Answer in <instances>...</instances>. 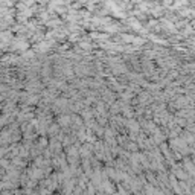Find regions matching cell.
I'll use <instances>...</instances> for the list:
<instances>
[{
	"label": "cell",
	"instance_id": "cell-1",
	"mask_svg": "<svg viewBox=\"0 0 195 195\" xmlns=\"http://www.w3.org/2000/svg\"><path fill=\"white\" fill-rule=\"evenodd\" d=\"M184 171H186L184 168L175 166V168H174V172H172V174H174L175 177H178V178H180V181H183V180H187V174H186Z\"/></svg>",
	"mask_w": 195,
	"mask_h": 195
},
{
	"label": "cell",
	"instance_id": "cell-2",
	"mask_svg": "<svg viewBox=\"0 0 195 195\" xmlns=\"http://www.w3.org/2000/svg\"><path fill=\"white\" fill-rule=\"evenodd\" d=\"M43 174H44V172H43V169H41V168H34V169L29 172V175H31V178H32V180H38V178H41V177H43Z\"/></svg>",
	"mask_w": 195,
	"mask_h": 195
},
{
	"label": "cell",
	"instance_id": "cell-3",
	"mask_svg": "<svg viewBox=\"0 0 195 195\" xmlns=\"http://www.w3.org/2000/svg\"><path fill=\"white\" fill-rule=\"evenodd\" d=\"M127 125L130 127V130H131V134H136V131H139V124H137V121L131 119V121H128V124H127Z\"/></svg>",
	"mask_w": 195,
	"mask_h": 195
},
{
	"label": "cell",
	"instance_id": "cell-4",
	"mask_svg": "<svg viewBox=\"0 0 195 195\" xmlns=\"http://www.w3.org/2000/svg\"><path fill=\"white\" fill-rule=\"evenodd\" d=\"M70 121H72L70 116H61L60 121H58V125H60V127H67V125L70 124Z\"/></svg>",
	"mask_w": 195,
	"mask_h": 195
},
{
	"label": "cell",
	"instance_id": "cell-5",
	"mask_svg": "<svg viewBox=\"0 0 195 195\" xmlns=\"http://www.w3.org/2000/svg\"><path fill=\"white\" fill-rule=\"evenodd\" d=\"M151 101V94L149 93H142L140 94V102H149Z\"/></svg>",
	"mask_w": 195,
	"mask_h": 195
},
{
	"label": "cell",
	"instance_id": "cell-6",
	"mask_svg": "<svg viewBox=\"0 0 195 195\" xmlns=\"http://www.w3.org/2000/svg\"><path fill=\"white\" fill-rule=\"evenodd\" d=\"M37 145H38V146H41V148H44V146L47 145V140H46L44 137H41V139L38 140V143H37Z\"/></svg>",
	"mask_w": 195,
	"mask_h": 195
},
{
	"label": "cell",
	"instance_id": "cell-7",
	"mask_svg": "<svg viewBox=\"0 0 195 195\" xmlns=\"http://www.w3.org/2000/svg\"><path fill=\"white\" fill-rule=\"evenodd\" d=\"M2 165H3V168H6V166H8V160L3 159V160H2Z\"/></svg>",
	"mask_w": 195,
	"mask_h": 195
},
{
	"label": "cell",
	"instance_id": "cell-8",
	"mask_svg": "<svg viewBox=\"0 0 195 195\" xmlns=\"http://www.w3.org/2000/svg\"><path fill=\"white\" fill-rule=\"evenodd\" d=\"M171 195H172V193H171Z\"/></svg>",
	"mask_w": 195,
	"mask_h": 195
}]
</instances>
